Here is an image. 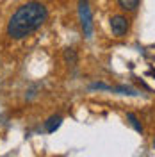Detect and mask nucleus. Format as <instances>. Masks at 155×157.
I'll return each instance as SVG.
<instances>
[{"mask_svg": "<svg viewBox=\"0 0 155 157\" xmlns=\"http://www.w3.org/2000/svg\"><path fill=\"white\" fill-rule=\"evenodd\" d=\"M153 148H155V139H153Z\"/></svg>", "mask_w": 155, "mask_h": 157, "instance_id": "10", "label": "nucleus"}, {"mask_svg": "<svg viewBox=\"0 0 155 157\" xmlns=\"http://www.w3.org/2000/svg\"><path fill=\"white\" fill-rule=\"evenodd\" d=\"M112 91H116L119 95H128V97H137L139 95V91L134 88H130V86H114Z\"/></svg>", "mask_w": 155, "mask_h": 157, "instance_id": "5", "label": "nucleus"}, {"mask_svg": "<svg viewBox=\"0 0 155 157\" xmlns=\"http://www.w3.org/2000/svg\"><path fill=\"white\" fill-rule=\"evenodd\" d=\"M64 61L68 64H71V66H75L77 64V52L73 48H66L64 50Z\"/></svg>", "mask_w": 155, "mask_h": 157, "instance_id": "7", "label": "nucleus"}, {"mask_svg": "<svg viewBox=\"0 0 155 157\" xmlns=\"http://www.w3.org/2000/svg\"><path fill=\"white\" fill-rule=\"evenodd\" d=\"M89 89H102V91H112V86H107L104 82H95V84H91Z\"/></svg>", "mask_w": 155, "mask_h": 157, "instance_id": "9", "label": "nucleus"}, {"mask_svg": "<svg viewBox=\"0 0 155 157\" xmlns=\"http://www.w3.org/2000/svg\"><path fill=\"white\" fill-rule=\"evenodd\" d=\"M48 18V11L41 2H27L11 16L7 23V34L13 39H23L38 30Z\"/></svg>", "mask_w": 155, "mask_h": 157, "instance_id": "1", "label": "nucleus"}, {"mask_svg": "<svg viewBox=\"0 0 155 157\" xmlns=\"http://www.w3.org/2000/svg\"><path fill=\"white\" fill-rule=\"evenodd\" d=\"M61 123H62V116L54 114V116H50L48 120L45 121V128H47V132H48V134H54V132L61 127Z\"/></svg>", "mask_w": 155, "mask_h": 157, "instance_id": "4", "label": "nucleus"}, {"mask_svg": "<svg viewBox=\"0 0 155 157\" xmlns=\"http://www.w3.org/2000/svg\"><path fill=\"white\" fill-rule=\"evenodd\" d=\"M109 23H111V30H112V34L118 36V38L125 36L127 30H128V20H127L123 14H114V16H111Z\"/></svg>", "mask_w": 155, "mask_h": 157, "instance_id": "3", "label": "nucleus"}, {"mask_svg": "<svg viewBox=\"0 0 155 157\" xmlns=\"http://www.w3.org/2000/svg\"><path fill=\"white\" fill-rule=\"evenodd\" d=\"M118 4L125 11H136L137 6H139V0H118Z\"/></svg>", "mask_w": 155, "mask_h": 157, "instance_id": "6", "label": "nucleus"}, {"mask_svg": "<svg viewBox=\"0 0 155 157\" xmlns=\"http://www.w3.org/2000/svg\"><path fill=\"white\" fill-rule=\"evenodd\" d=\"M127 120L130 121V125L136 128L137 132H141V134H143V125L139 123V120H137V116L134 114V113H127Z\"/></svg>", "mask_w": 155, "mask_h": 157, "instance_id": "8", "label": "nucleus"}, {"mask_svg": "<svg viewBox=\"0 0 155 157\" xmlns=\"http://www.w3.org/2000/svg\"><path fill=\"white\" fill-rule=\"evenodd\" d=\"M78 18H80V25L84 30V36L91 38L93 34V14H91V7L87 4V0H80L78 2Z\"/></svg>", "mask_w": 155, "mask_h": 157, "instance_id": "2", "label": "nucleus"}]
</instances>
